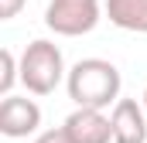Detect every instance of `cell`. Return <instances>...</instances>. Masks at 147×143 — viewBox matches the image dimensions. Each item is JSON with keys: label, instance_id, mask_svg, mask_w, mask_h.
<instances>
[{"label": "cell", "instance_id": "cell-1", "mask_svg": "<svg viewBox=\"0 0 147 143\" xmlns=\"http://www.w3.org/2000/svg\"><path fill=\"white\" fill-rule=\"evenodd\" d=\"M65 89L75 106L110 109L120 99L123 78H120V68L106 58H79L65 75Z\"/></svg>", "mask_w": 147, "mask_h": 143}, {"label": "cell", "instance_id": "cell-2", "mask_svg": "<svg viewBox=\"0 0 147 143\" xmlns=\"http://www.w3.org/2000/svg\"><path fill=\"white\" fill-rule=\"evenodd\" d=\"M65 75H69V68H65L62 48L55 41L38 37L21 51V85L31 96H51L65 82Z\"/></svg>", "mask_w": 147, "mask_h": 143}, {"label": "cell", "instance_id": "cell-3", "mask_svg": "<svg viewBox=\"0 0 147 143\" xmlns=\"http://www.w3.org/2000/svg\"><path fill=\"white\" fill-rule=\"evenodd\" d=\"M103 14L106 10L99 0H48L45 24H48V31H55L62 37H82L89 31H96Z\"/></svg>", "mask_w": 147, "mask_h": 143}, {"label": "cell", "instance_id": "cell-4", "mask_svg": "<svg viewBox=\"0 0 147 143\" xmlns=\"http://www.w3.org/2000/svg\"><path fill=\"white\" fill-rule=\"evenodd\" d=\"M62 130L72 143H113V119L106 116V109L75 106L65 116Z\"/></svg>", "mask_w": 147, "mask_h": 143}, {"label": "cell", "instance_id": "cell-5", "mask_svg": "<svg viewBox=\"0 0 147 143\" xmlns=\"http://www.w3.org/2000/svg\"><path fill=\"white\" fill-rule=\"evenodd\" d=\"M38 126H41V106L34 99L14 96V92L3 96V102H0V133L3 136L24 140V136L38 133Z\"/></svg>", "mask_w": 147, "mask_h": 143}, {"label": "cell", "instance_id": "cell-6", "mask_svg": "<svg viewBox=\"0 0 147 143\" xmlns=\"http://www.w3.org/2000/svg\"><path fill=\"white\" fill-rule=\"evenodd\" d=\"M113 119V143H147V109L137 99H116L110 112Z\"/></svg>", "mask_w": 147, "mask_h": 143}, {"label": "cell", "instance_id": "cell-7", "mask_svg": "<svg viewBox=\"0 0 147 143\" xmlns=\"http://www.w3.org/2000/svg\"><path fill=\"white\" fill-rule=\"evenodd\" d=\"M103 10L113 27L130 34H147V0H106Z\"/></svg>", "mask_w": 147, "mask_h": 143}, {"label": "cell", "instance_id": "cell-8", "mask_svg": "<svg viewBox=\"0 0 147 143\" xmlns=\"http://www.w3.org/2000/svg\"><path fill=\"white\" fill-rule=\"evenodd\" d=\"M0 65H3V72H0V96H10L14 85L21 82V58H14L10 48H3L0 51Z\"/></svg>", "mask_w": 147, "mask_h": 143}, {"label": "cell", "instance_id": "cell-9", "mask_svg": "<svg viewBox=\"0 0 147 143\" xmlns=\"http://www.w3.org/2000/svg\"><path fill=\"white\" fill-rule=\"evenodd\" d=\"M21 7H24V0H0V21H14L21 14Z\"/></svg>", "mask_w": 147, "mask_h": 143}, {"label": "cell", "instance_id": "cell-10", "mask_svg": "<svg viewBox=\"0 0 147 143\" xmlns=\"http://www.w3.org/2000/svg\"><path fill=\"white\" fill-rule=\"evenodd\" d=\"M34 143H72L69 136H65V130L58 126V130H45V133H38Z\"/></svg>", "mask_w": 147, "mask_h": 143}, {"label": "cell", "instance_id": "cell-11", "mask_svg": "<svg viewBox=\"0 0 147 143\" xmlns=\"http://www.w3.org/2000/svg\"><path fill=\"white\" fill-rule=\"evenodd\" d=\"M140 102H144V109H147V92H144V99H140Z\"/></svg>", "mask_w": 147, "mask_h": 143}]
</instances>
